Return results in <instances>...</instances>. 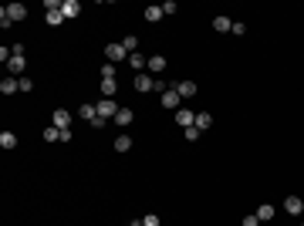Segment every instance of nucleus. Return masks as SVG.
<instances>
[{"label": "nucleus", "instance_id": "20", "mask_svg": "<svg viewBox=\"0 0 304 226\" xmlns=\"http://www.w3.org/2000/svg\"><path fill=\"white\" fill-rule=\"evenodd\" d=\"M210 125H213V115H210V112H200V115H196V129H200V132H206Z\"/></svg>", "mask_w": 304, "mask_h": 226}, {"label": "nucleus", "instance_id": "25", "mask_svg": "<svg viewBox=\"0 0 304 226\" xmlns=\"http://www.w3.org/2000/svg\"><path fill=\"white\" fill-rule=\"evenodd\" d=\"M132 149V139H129V135H118V139H115V152H129Z\"/></svg>", "mask_w": 304, "mask_h": 226}, {"label": "nucleus", "instance_id": "3", "mask_svg": "<svg viewBox=\"0 0 304 226\" xmlns=\"http://www.w3.org/2000/svg\"><path fill=\"white\" fill-rule=\"evenodd\" d=\"M51 125H54V129H71V112H68V108H54Z\"/></svg>", "mask_w": 304, "mask_h": 226}, {"label": "nucleus", "instance_id": "13", "mask_svg": "<svg viewBox=\"0 0 304 226\" xmlns=\"http://www.w3.org/2000/svg\"><path fill=\"white\" fill-rule=\"evenodd\" d=\"M78 118H84V122H95V118H98V108H95L91 101H84V105L78 108Z\"/></svg>", "mask_w": 304, "mask_h": 226}, {"label": "nucleus", "instance_id": "17", "mask_svg": "<svg viewBox=\"0 0 304 226\" xmlns=\"http://www.w3.org/2000/svg\"><path fill=\"white\" fill-rule=\"evenodd\" d=\"M132 118H135V112H132V108H118L115 125H122V129H125V125H132Z\"/></svg>", "mask_w": 304, "mask_h": 226}, {"label": "nucleus", "instance_id": "33", "mask_svg": "<svg viewBox=\"0 0 304 226\" xmlns=\"http://www.w3.org/2000/svg\"><path fill=\"white\" fill-rule=\"evenodd\" d=\"M301 226H304V223H301Z\"/></svg>", "mask_w": 304, "mask_h": 226}, {"label": "nucleus", "instance_id": "10", "mask_svg": "<svg viewBox=\"0 0 304 226\" xmlns=\"http://www.w3.org/2000/svg\"><path fill=\"white\" fill-rule=\"evenodd\" d=\"M129 68H135V75H142V71L149 68V58H142V54L135 51V54H129Z\"/></svg>", "mask_w": 304, "mask_h": 226}, {"label": "nucleus", "instance_id": "21", "mask_svg": "<svg viewBox=\"0 0 304 226\" xmlns=\"http://www.w3.org/2000/svg\"><path fill=\"white\" fill-rule=\"evenodd\" d=\"M257 220H260V223H267V220H274V206H270V203H264V206H257Z\"/></svg>", "mask_w": 304, "mask_h": 226}, {"label": "nucleus", "instance_id": "12", "mask_svg": "<svg viewBox=\"0 0 304 226\" xmlns=\"http://www.w3.org/2000/svg\"><path fill=\"white\" fill-rule=\"evenodd\" d=\"M166 68H169V61H166L162 54H152V58H149V71H152V75H162Z\"/></svg>", "mask_w": 304, "mask_h": 226}, {"label": "nucleus", "instance_id": "24", "mask_svg": "<svg viewBox=\"0 0 304 226\" xmlns=\"http://www.w3.org/2000/svg\"><path fill=\"white\" fill-rule=\"evenodd\" d=\"M0 145H3V149H14V145H17V135H14V132H0Z\"/></svg>", "mask_w": 304, "mask_h": 226}, {"label": "nucleus", "instance_id": "4", "mask_svg": "<svg viewBox=\"0 0 304 226\" xmlns=\"http://www.w3.org/2000/svg\"><path fill=\"white\" fill-rule=\"evenodd\" d=\"M179 101H183V98H179V91H176V88H172V84H169V88H166V91H162V105H166V108H172V112H176V108H183V105H179Z\"/></svg>", "mask_w": 304, "mask_h": 226}, {"label": "nucleus", "instance_id": "5", "mask_svg": "<svg viewBox=\"0 0 304 226\" xmlns=\"http://www.w3.org/2000/svg\"><path fill=\"white\" fill-rule=\"evenodd\" d=\"M132 84H135V91H142V95H146V91H155V78L146 75V71H142V75H135V81H132Z\"/></svg>", "mask_w": 304, "mask_h": 226}, {"label": "nucleus", "instance_id": "14", "mask_svg": "<svg viewBox=\"0 0 304 226\" xmlns=\"http://www.w3.org/2000/svg\"><path fill=\"white\" fill-rule=\"evenodd\" d=\"M162 17H166V14H162V3H152V7H146V20H149V24H159Z\"/></svg>", "mask_w": 304, "mask_h": 226}, {"label": "nucleus", "instance_id": "1", "mask_svg": "<svg viewBox=\"0 0 304 226\" xmlns=\"http://www.w3.org/2000/svg\"><path fill=\"white\" fill-rule=\"evenodd\" d=\"M105 58H108L112 65H118V61H129V51L122 48V41H115V44H108V48H105Z\"/></svg>", "mask_w": 304, "mask_h": 226}, {"label": "nucleus", "instance_id": "27", "mask_svg": "<svg viewBox=\"0 0 304 226\" xmlns=\"http://www.w3.org/2000/svg\"><path fill=\"white\" fill-rule=\"evenodd\" d=\"M101 81H115V65H101Z\"/></svg>", "mask_w": 304, "mask_h": 226}, {"label": "nucleus", "instance_id": "7", "mask_svg": "<svg viewBox=\"0 0 304 226\" xmlns=\"http://www.w3.org/2000/svg\"><path fill=\"white\" fill-rule=\"evenodd\" d=\"M24 68H27L24 54H14V58L7 61V71H10V78H14V75H20V78H24Z\"/></svg>", "mask_w": 304, "mask_h": 226}, {"label": "nucleus", "instance_id": "22", "mask_svg": "<svg viewBox=\"0 0 304 226\" xmlns=\"http://www.w3.org/2000/svg\"><path fill=\"white\" fill-rule=\"evenodd\" d=\"M118 91V81H101V98H115Z\"/></svg>", "mask_w": 304, "mask_h": 226}, {"label": "nucleus", "instance_id": "6", "mask_svg": "<svg viewBox=\"0 0 304 226\" xmlns=\"http://www.w3.org/2000/svg\"><path fill=\"white\" fill-rule=\"evenodd\" d=\"M176 122H179L183 129H193V125H196V112H189V108H176Z\"/></svg>", "mask_w": 304, "mask_h": 226}, {"label": "nucleus", "instance_id": "9", "mask_svg": "<svg viewBox=\"0 0 304 226\" xmlns=\"http://www.w3.org/2000/svg\"><path fill=\"white\" fill-rule=\"evenodd\" d=\"M3 10H7V17H10V20H14V24H17V20H24V17H27V7H24V3H7V7H3Z\"/></svg>", "mask_w": 304, "mask_h": 226}, {"label": "nucleus", "instance_id": "29", "mask_svg": "<svg viewBox=\"0 0 304 226\" xmlns=\"http://www.w3.org/2000/svg\"><path fill=\"white\" fill-rule=\"evenodd\" d=\"M176 10H179L176 0H166V3H162V14H176Z\"/></svg>", "mask_w": 304, "mask_h": 226}, {"label": "nucleus", "instance_id": "19", "mask_svg": "<svg viewBox=\"0 0 304 226\" xmlns=\"http://www.w3.org/2000/svg\"><path fill=\"white\" fill-rule=\"evenodd\" d=\"M122 48H125L129 54H135V51H139V37H135V34H125V37H122Z\"/></svg>", "mask_w": 304, "mask_h": 226}, {"label": "nucleus", "instance_id": "8", "mask_svg": "<svg viewBox=\"0 0 304 226\" xmlns=\"http://www.w3.org/2000/svg\"><path fill=\"white\" fill-rule=\"evenodd\" d=\"M284 210H287L291 216H301L304 213V199L301 196H287V199H284Z\"/></svg>", "mask_w": 304, "mask_h": 226}, {"label": "nucleus", "instance_id": "16", "mask_svg": "<svg viewBox=\"0 0 304 226\" xmlns=\"http://www.w3.org/2000/svg\"><path fill=\"white\" fill-rule=\"evenodd\" d=\"M0 91H3V95L20 91V78H3V81H0Z\"/></svg>", "mask_w": 304, "mask_h": 226}, {"label": "nucleus", "instance_id": "26", "mask_svg": "<svg viewBox=\"0 0 304 226\" xmlns=\"http://www.w3.org/2000/svg\"><path fill=\"white\" fill-rule=\"evenodd\" d=\"M61 20H68V17H65V10H51V14H48V24H51V27H58Z\"/></svg>", "mask_w": 304, "mask_h": 226}, {"label": "nucleus", "instance_id": "31", "mask_svg": "<svg viewBox=\"0 0 304 226\" xmlns=\"http://www.w3.org/2000/svg\"><path fill=\"white\" fill-rule=\"evenodd\" d=\"M142 226H162V223H159V216H155V213H149V216L142 220Z\"/></svg>", "mask_w": 304, "mask_h": 226}, {"label": "nucleus", "instance_id": "23", "mask_svg": "<svg viewBox=\"0 0 304 226\" xmlns=\"http://www.w3.org/2000/svg\"><path fill=\"white\" fill-rule=\"evenodd\" d=\"M44 142H61V129L48 125V129H44Z\"/></svg>", "mask_w": 304, "mask_h": 226}, {"label": "nucleus", "instance_id": "11", "mask_svg": "<svg viewBox=\"0 0 304 226\" xmlns=\"http://www.w3.org/2000/svg\"><path fill=\"white\" fill-rule=\"evenodd\" d=\"M176 91H179V98H196V81H179V84H172Z\"/></svg>", "mask_w": 304, "mask_h": 226}, {"label": "nucleus", "instance_id": "30", "mask_svg": "<svg viewBox=\"0 0 304 226\" xmlns=\"http://www.w3.org/2000/svg\"><path fill=\"white\" fill-rule=\"evenodd\" d=\"M196 139H200V129H196V125H193V129H186V142H196Z\"/></svg>", "mask_w": 304, "mask_h": 226}, {"label": "nucleus", "instance_id": "2", "mask_svg": "<svg viewBox=\"0 0 304 226\" xmlns=\"http://www.w3.org/2000/svg\"><path fill=\"white\" fill-rule=\"evenodd\" d=\"M95 108H98V115H101V118H105V122H108V118H115V115H118V105H115V98H101V101H98V105H95Z\"/></svg>", "mask_w": 304, "mask_h": 226}, {"label": "nucleus", "instance_id": "18", "mask_svg": "<svg viewBox=\"0 0 304 226\" xmlns=\"http://www.w3.org/2000/svg\"><path fill=\"white\" fill-rule=\"evenodd\" d=\"M61 10H65V17H78V14H81V3H78V0H65Z\"/></svg>", "mask_w": 304, "mask_h": 226}, {"label": "nucleus", "instance_id": "28", "mask_svg": "<svg viewBox=\"0 0 304 226\" xmlns=\"http://www.w3.org/2000/svg\"><path fill=\"white\" fill-rule=\"evenodd\" d=\"M240 226H260V220H257V213H247V216H243V223Z\"/></svg>", "mask_w": 304, "mask_h": 226}, {"label": "nucleus", "instance_id": "15", "mask_svg": "<svg viewBox=\"0 0 304 226\" xmlns=\"http://www.w3.org/2000/svg\"><path fill=\"white\" fill-rule=\"evenodd\" d=\"M213 31H217V34H230V31H233V20H230V17H213Z\"/></svg>", "mask_w": 304, "mask_h": 226}, {"label": "nucleus", "instance_id": "32", "mask_svg": "<svg viewBox=\"0 0 304 226\" xmlns=\"http://www.w3.org/2000/svg\"><path fill=\"white\" fill-rule=\"evenodd\" d=\"M230 34H236V37H240V34H247V27H243L240 20H233V31H230Z\"/></svg>", "mask_w": 304, "mask_h": 226}]
</instances>
